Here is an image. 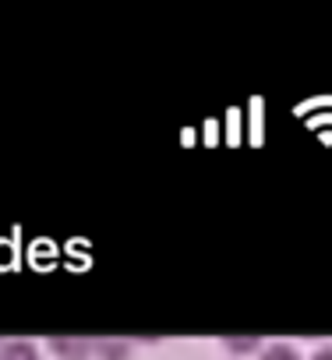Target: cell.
I'll use <instances>...</instances> for the list:
<instances>
[{"instance_id":"6da1fadb","label":"cell","mask_w":332,"mask_h":360,"mask_svg":"<svg viewBox=\"0 0 332 360\" xmlns=\"http://www.w3.org/2000/svg\"><path fill=\"white\" fill-rule=\"evenodd\" d=\"M50 349L60 360H89L92 339H85V335H50Z\"/></svg>"},{"instance_id":"7a4b0ae2","label":"cell","mask_w":332,"mask_h":360,"mask_svg":"<svg viewBox=\"0 0 332 360\" xmlns=\"http://www.w3.org/2000/svg\"><path fill=\"white\" fill-rule=\"evenodd\" d=\"M92 356H99V360H127L131 356V342L127 339H113V335H99V339H92Z\"/></svg>"},{"instance_id":"277c9868","label":"cell","mask_w":332,"mask_h":360,"mask_svg":"<svg viewBox=\"0 0 332 360\" xmlns=\"http://www.w3.org/2000/svg\"><path fill=\"white\" fill-rule=\"evenodd\" d=\"M223 346L230 349V353H258L262 349V335H255V332H244V335H223Z\"/></svg>"},{"instance_id":"3957f363","label":"cell","mask_w":332,"mask_h":360,"mask_svg":"<svg viewBox=\"0 0 332 360\" xmlns=\"http://www.w3.org/2000/svg\"><path fill=\"white\" fill-rule=\"evenodd\" d=\"M0 360H39V349L29 339H11L0 342Z\"/></svg>"},{"instance_id":"5b68a950","label":"cell","mask_w":332,"mask_h":360,"mask_svg":"<svg viewBox=\"0 0 332 360\" xmlns=\"http://www.w3.org/2000/svg\"><path fill=\"white\" fill-rule=\"evenodd\" d=\"M258 360H300V353H297V346H290V342H272V346L262 349Z\"/></svg>"},{"instance_id":"8992f818","label":"cell","mask_w":332,"mask_h":360,"mask_svg":"<svg viewBox=\"0 0 332 360\" xmlns=\"http://www.w3.org/2000/svg\"><path fill=\"white\" fill-rule=\"evenodd\" d=\"M311 360H332V346H321V349H314V356Z\"/></svg>"}]
</instances>
